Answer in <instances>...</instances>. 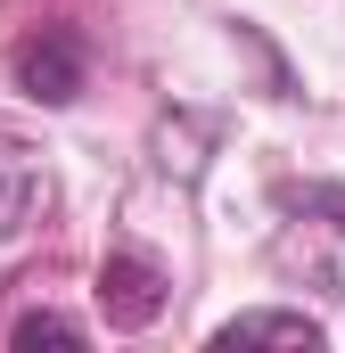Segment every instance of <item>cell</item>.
I'll list each match as a JSON object with an SVG mask.
<instances>
[{
    "label": "cell",
    "instance_id": "cell-4",
    "mask_svg": "<svg viewBox=\"0 0 345 353\" xmlns=\"http://www.w3.org/2000/svg\"><path fill=\"white\" fill-rule=\"evenodd\" d=\"M8 345L17 353H33V345H83V321H66V312H17Z\"/></svg>",
    "mask_w": 345,
    "mask_h": 353
},
{
    "label": "cell",
    "instance_id": "cell-2",
    "mask_svg": "<svg viewBox=\"0 0 345 353\" xmlns=\"http://www.w3.org/2000/svg\"><path fill=\"white\" fill-rule=\"evenodd\" d=\"M99 312L115 329H148L165 312V271L148 263V255H107L99 263Z\"/></svg>",
    "mask_w": 345,
    "mask_h": 353
},
{
    "label": "cell",
    "instance_id": "cell-1",
    "mask_svg": "<svg viewBox=\"0 0 345 353\" xmlns=\"http://www.w3.org/2000/svg\"><path fill=\"white\" fill-rule=\"evenodd\" d=\"M8 66H17V90H25V99L66 107V99L83 90V66H90V58H83V33H75V25H41V33L17 41Z\"/></svg>",
    "mask_w": 345,
    "mask_h": 353
},
{
    "label": "cell",
    "instance_id": "cell-3",
    "mask_svg": "<svg viewBox=\"0 0 345 353\" xmlns=\"http://www.w3.org/2000/svg\"><path fill=\"white\" fill-rule=\"evenodd\" d=\"M214 345H321V321H304V312H239V321H222Z\"/></svg>",
    "mask_w": 345,
    "mask_h": 353
},
{
    "label": "cell",
    "instance_id": "cell-5",
    "mask_svg": "<svg viewBox=\"0 0 345 353\" xmlns=\"http://www.w3.org/2000/svg\"><path fill=\"white\" fill-rule=\"evenodd\" d=\"M33 214H41V181H33V173H8V181H0V239L25 230Z\"/></svg>",
    "mask_w": 345,
    "mask_h": 353
},
{
    "label": "cell",
    "instance_id": "cell-6",
    "mask_svg": "<svg viewBox=\"0 0 345 353\" xmlns=\"http://www.w3.org/2000/svg\"><path fill=\"white\" fill-rule=\"evenodd\" d=\"M279 205H296V214H321L329 230H345V189H329V181H313V189H296V181H288V189H279Z\"/></svg>",
    "mask_w": 345,
    "mask_h": 353
}]
</instances>
